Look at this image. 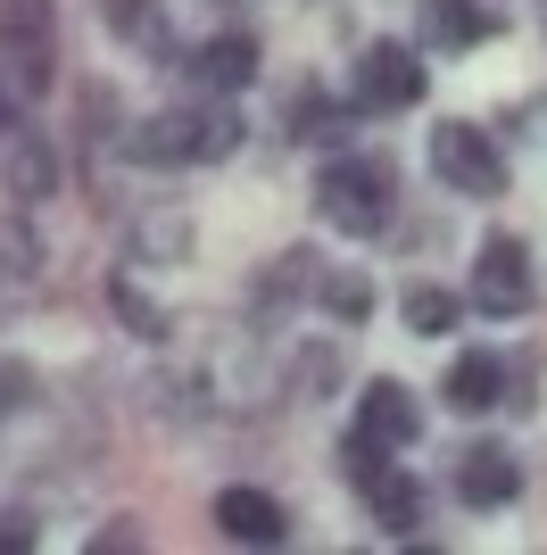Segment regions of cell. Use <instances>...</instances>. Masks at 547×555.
Masks as SVG:
<instances>
[{"label": "cell", "instance_id": "cell-1", "mask_svg": "<svg viewBox=\"0 0 547 555\" xmlns=\"http://www.w3.org/2000/svg\"><path fill=\"white\" fill-rule=\"evenodd\" d=\"M241 150H250V116L207 92H182L125 125V166H150V175H200V166H225Z\"/></svg>", "mask_w": 547, "mask_h": 555}, {"label": "cell", "instance_id": "cell-2", "mask_svg": "<svg viewBox=\"0 0 547 555\" xmlns=\"http://www.w3.org/2000/svg\"><path fill=\"white\" fill-rule=\"evenodd\" d=\"M307 208H316L323 232H341V241H382V232H398L407 175H398L390 150H332V158L316 166Z\"/></svg>", "mask_w": 547, "mask_h": 555}, {"label": "cell", "instance_id": "cell-3", "mask_svg": "<svg viewBox=\"0 0 547 555\" xmlns=\"http://www.w3.org/2000/svg\"><path fill=\"white\" fill-rule=\"evenodd\" d=\"M423 166H432L440 191L473 199V208H489V199L514 191V158H506V141L489 133V125H473V116H440L432 141H423Z\"/></svg>", "mask_w": 547, "mask_h": 555}, {"label": "cell", "instance_id": "cell-4", "mask_svg": "<svg viewBox=\"0 0 547 555\" xmlns=\"http://www.w3.org/2000/svg\"><path fill=\"white\" fill-rule=\"evenodd\" d=\"M341 100L357 116H407V108H423V100H432V59H423V42H398V34L357 42Z\"/></svg>", "mask_w": 547, "mask_h": 555}, {"label": "cell", "instance_id": "cell-5", "mask_svg": "<svg viewBox=\"0 0 547 555\" xmlns=\"http://www.w3.org/2000/svg\"><path fill=\"white\" fill-rule=\"evenodd\" d=\"M465 307L489 315V324H523L539 307V257H531L523 232H481L473 241V274H465Z\"/></svg>", "mask_w": 547, "mask_h": 555}, {"label": "cell", "instance_id": "cell-6", "mask_svg": "<svg viewBox=\"0 0 547 555\" xmlns=\"http://www.w3.org/2000/svg\"><path fill=\"white\" fill-rule=\"evenodd\" d=\"M59 0H0V75L17 83V100L59 92Z\"/></svg>", "mask_w": 547, "mask_h": 555}, {"label": "cell", "instance_id": "cell-7", "mask_svg": "<svg viewBox=\"0 0 547 555\" xmlns=\"http://www.w3.org/2000/svg\"><path fill=\"white\" fill-rule=\"evenodd\" d=\"M182 83V92H207V100H241L266 75V50H257V34H241V25H225V34H200V42L175 50V67H166Z\"/></svg>", "mask_w": 547, "mask_h": 555}, {"label": "cell", "instance_id": "cell-8", "mask_svg": "<svg viewBox=\"0 0 547 555\" xmlns=\"http://www.w3.org/2000/svg\"><path fill=\"white\" fill-rule=\"evenodd\" d=\"M523 448L514 440H489V431H473V440L448 456V498L465 514H506L514 498H523Z\"/></svg>", "mask_w": 547, "mask_h": 555}, {"label": "cell", "instance_id": "cell-9", "mask_svg": "<svg viewBox=\"0 0 547 555\" xmlns=\"http://www.w3.org/2000/svg\"><path fill=\"white\" fill-rule=\"evenodd\" d=\"M316 274H323L316 241H282L274 257H257V266H250V291H241L250 324H257V332H266V324H291L298 307L316 299Z\"/></svg>", "mask_w": 547, "mask_h": 555}, {"label": "cell", "instance_id": "cell-10", "mask_svg": "<svg viewBox=\"0 0 547 555\" xmlns=\"http://www.w3.org/2000/svg\"><path fill=\"white\" fill-rule=\"evenodd\" d=\"M357 498H365V514H373V531H382L390 547H432V539H423L432 489H423V473H415L407 456H398V464H382V473H373V481H365Z\"/></svg>", "mask_w": 547, "mask_h": 555}, {"label": "cell", "instance_id": "cell-11", "mask_svg": "<svg viewBox=\"0 0 547 555\" xmlns=\"http://www.w3.org/2000/svg\"><path fill=\"white\" fill-rule=\"evenodd\" d=\"M348 125H357V108H348L341 92H323L316 75H298L291 92H282V116H274V141H298V150H348Z\"/></svg>", "mask_w": 547, "mask_h": 555}, {"label": "cell", "instance_id": "cell-12", "mask_svg": "<svg viewBox=\"0 0 547 555\" xmlns=\"http://www.w3.org/2000/svg\"><path fill=\"white\" fill-rule=\"evenodd\" d=\"M498 34H506V17L489 0H415V42L432 50V59H473Z\"/></svg>", "mask_w": 547, "mask_h": 555}, {"label": "cell", "instance_id": "cell-13", "mask_svg": "<svg viewBox=\"0 0 547 555\" xmlns=\"http://www.w3.org/2000/svg\"><path fill=\"white\" fill-rule=\"evenodd\" d=\"M207 522H216V531H225L232 547H291V506H282L274 489H257V481H232V489H216Z\"/></svg>", "mask_w": 547, "mask_h": 555}, {"label": "cell", "instance_id": "cell-14", "mask_svg": "<svg viewBox=\"0 0 547 555\" xmlns=\"http://www.w3.org/2000/svg\"><path fill=\"white\" fill-rule=\"evenodd\" d=\"M191 249H200V224L175 199H141L125 216V266H191Z\"/></svg>", "mask_w": 547, "mask_h": 555}, {"label": "cell", "instance_id": "cell-15", "mask_svg": "<svg viewBox=\"0 0 547 555\" xmlns=\"http://www.w3.org/2000/svg\"><path fill=\"white\" fill-rule=\"evenodd\" d=\"M59 183H67L59 141H50L42 125H17V133H9V150H0V191H9V208H42Z\"/></svg>", "mask_w": 547, "mask_h": 555}, {"label": "cell", "instance_id": "cell-16", "mask_svg": "<svg viewBox=\"0 0 547 555\" xmlns=\"http://www.w3.org/2000/svg\"><path fill=\"white\" fill-rule=\"evenodd\" d=\"M348 423H357L365 440H382V448L407 456V448L423 440V398H415L398 373H373V382H357V415Z\"/></svg>", "mask_w": 547, "mask_h": 555}, {"label": "cell", "instance_id": "cell-17", "mask_svg": "<svg viewBox=\"0 0 547 555\" xmlns=\"http://www.w3.org/2000/svg\"><path fill=\"white\" fill-rule=\"evenodd\" d=\"M440 406L465 415V423L498 415L506 406V348H456L448 373H440Z\"/></svg>", "mask_w": 547, "mask_h": 555}, {"label": "cell", "instance_id": "cell-18", "mask_svg": "<svg viewBox=\"0 0 547 555\" xmlns=\"http://www.w3.org/2000/svg\"><path fill=\"white\" fill-rule=\"evenodd\" d=\"M100 25H109L116 50H133L141 67H175V9L166 0H100Z\"/></svg>", "mask_w": 547, "mask_h": 555}, {"label": "cell", "instance_id": "cell-19", "mask_svg": "<svg viewBox=\"0 0 547 555\" xmlns=\"http://www.w3.org/2000/svg\"><path fill=\"white\" fill-rule=\"evenodd\" d=\"M465 291L456 282H432V274H407L398 282V324L415 332V340H448V332H465Z\"/></svg>", "mask_w": 547, "mask_h": 555}, {"label": "cell", "instance_id": "cell-20", "mask_svg": "<svg viewBox=\"0 0 547 555\" xmlns=\"http://www.w3.org/2000/svg\"><path fill=\"white\" fill-rule=\"evenodd\" d=\"M109 315L125 324V340H141V348H166V340H175V307H166L158 291H141L133 266H116V274H109Z\"/></svg>", "mask_w": 547, "mask_h": 555}, {"label": "cell", "instance_id": "cell-21", "mask_svg": "<svg viewBox=\"0 0 547 555\" xmlns=\"http://www.w3.org/2000/svg\"><path fill=\"white\" fill-rule=\"evenodd\" d=\"M307 307H316L332 332H365V324H373V307H382V291H373V274H365V266H323Z\"/></svg>", "mask_w": 547, "mask_h": 555}, {"label": "cell", "instance_id": "cell-22", "mask_svg": "<svg viewBox=\"0 0 547 555\" xmlns=\"http://www.w3.org/2000/svg\"><path fill=\"white\" fill-rule=\"evenodd\" d=\"M125 125H133V108L116 100V83H75V150L84 158H125Z\"/></svg>", "mask_w": 547, "mask_h": 555}, {"label": "cell", "instance_id": "cell-23", "mask_svg": "<svg viewBox=\"0 0 547 555\" xmlns=\"http://www.w3.org/2000/svg\"><path fill=\"white\" fill-rule=\"evenodd\" d=\"M348 390V332H332V340H307L291 357V398H307V406H323V398Z\"/></svg>", "mask_w": 547, "mask_h": 555}, {"label": "cell", "instance_id": "cell-24", "mask_svg": "<svg viewBox=\"0 0 547 555\" xmlns=\"http://www.w3.org/2000/svg\"><path fill=\"white\" fill-rule=\"evenodd\" d=\"M539 382H547V348H506V406L498 415H539Z\"/></svg>", "mask_w": 547, "mask_h": 555}, {"label": "cell", "instance_id": "cell-25", "mask_svg": "<svg viewBox=\"0 0 547 555\" xmlns=\"http://www.w3.org/2000/svg\"><path fill=\"white\" fill-rule=\"evenodd\" d=\"M34 208H17V216H0V282H34L42 274V232L25 224Z\"/></svg>", "mask_w": 547, "mask_h": 555}, {"label": "cell", "instance_id": "cell-26", "mask_svg": "<svg viewBox=\"0 0 547 555\" xmlns=\"http://www.w3.org/2000/svg\"><path fill=\"white\" fill-rule=\"evenodd\" d=\"M382 464H398V448L365 440L357 423H348V431H341V448H332V473H341L348 489H365V481H373V473H382Z\"/></svg>", "mask_w": 547, "mask_h": 555}, {"label": "cell", "instance_id": "cell-27", "mask_svg": "<svg viewBox=\"0 0 547 555\" xmlns=\"http://www.w3.org/2000/svg\"><path fill=\"white\" fill-rule=\"evenodd\" d=\"M42 406V365L34 357H0V423H17Z\"/></svg>", "mask_w": 547, "mask_h": 555}, {"label": "cell", "instance_id": "cell-28", "mask_svg": "<svg viewBox=\"0 0 547 555\" xmlns=\"http://www.w3.org/2000/svg\"><path fill=\"white\" fill-rule=\"evenodd\" d=\"M84 547H91V555H133V547H150V531H141V514H109Z\"/></svg>", "mask_w": 547, "mask_h": 555}, {"label": "cell", "instance_id": "cell-29", "mask_svg": "<svg viewBox=\"0 0 547 555\" xmlns=\"http://www.w3.org/2000/svg\"><path fill=\"white\" fill-rule=\"evenodd\" d=\"M9 547H17V555L42 547V514H34V506H0V555H9Z\"/></svg>", "mask_w": 547, "mask_h": 555}, {"label": "cell", "instance_id": "cell-30", "mask_svg": "<svg viewBox=\"0 0 547 555\" xmlns=\"http://www.w3.org/2000/svg\"><path fill=\"white\" fill-rule=\"evenodd\" d=\"M25 116H17V83H9V75H0V150H9V133H17Z\"/></svg>", "mask_w": 547, "mask_h": 555}]
</instances>
